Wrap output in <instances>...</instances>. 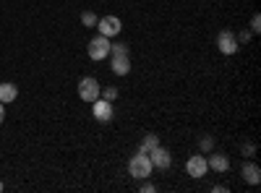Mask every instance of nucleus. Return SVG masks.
I'll use <instances>...</instances> for the list:
<instances>
[{"instance_id":"obj_19","label":"nucleus","mask_w":261,"mask_h":193,"mask_svg":"<svg viewBox=\"0 0 261 193\" xmlns=\"http://www.w3.org/2000/svg\"><path fill=\"white\" fill-rule=\"evenodd\" d=\"M258 32H261V16L253 13V18H251V34H258Z\"/></svg>"},{"instance_id":"obj_8","label":"nucleus","mask_w":261,"mask_h":193,"mask_svg":"<svg viewBox=\"0 0 261 193\" xmlns=\"http://www.w3.org/2000/svg\"><path fill=\"white\" fill-rule=\"evenodd\" d=\"M149 159H151V164H154V170H170V167H172V154L167 152L162 144L151 149V152H149Z\"/></svg>"},{"instance_id":"obj_3","label":"nucleus","mask_w":261,"mask_h":193,"mask_svg":"<svg viewBox=\"0 0 261 193\" xmlns=\"http://www.w3.org/2000/svg\"><path fill=\"white\" fill-rule=\"evenodd\" d=\"M99 92H102V87H99V81L94 78V76H84L81 81H79V99H84V102H94V99H99Z\"/></svg>"},{"instance_id":"obj_20","label":"nucleus","mask_w":261,"mask_h":193,"mask_svg":"<svg viewBox=\"0 0 261 193\" xmlns=\"http://www.w3.org/2000/svg\"><path fill=\"white\" fill-rule=\"evenodd\" d=\"M154 190H157V185H154V183H149V178L141 180V193H154Z\"/></svg>"},{"instance_id":"obj_18","label":"nucleus","mask_w":261,"mask_h":193,"mask_svg":"<svg viewBox=\"0 0 261 193\" xmlns=\"http://www.w3.org/2000/svg\"><path fill=\"white\" fill-rule=\"evenodd\" d=\"M251 29H243L241 34H235V39H238V45H248V42H251Z\"/></svg>"},{"instance_id":"obj_14","label":"nucleus","mask_w":261,"mask_h":193,"mask_svg":"<svg viewBox=\"0 0 261 193\" xmlns=\"http://www.w3.org/2000/svg\"><path fill=\"white\" fill-rule=\"evenodd\" d=\"M97 21H99V16H97L94 11H84V13H81V24H84L86 29H97Z\"/></svg>"},{"instance_id":"obj_13","label":"nucleus","mask_w":261,"mask_h":193,"mask_svg":"<svg viewBox=\"0 0 261 193\" xmlns=\"http://www.w3.org/2000/svg\"><path fill=\"white\" fill-rule=\"evenodd\" d=\"M154 146H160V136H157V133H146V136L141 139V146H139V152H141V154H149V152H151V149H154Z\"/></svg>"},{"instance_id":"obj_15","label":"nucleus","mask_w":261,"mask_h":193,"mask_svg":"<svg viewBox=\"0 0 261 193\" xmlns=\"http://www.w3.org/2000/svg\"><path fill=\"white\" fill-rule=\"evenodd\" d=\"M99 97H102V99H107V102H115V99L120 97V92H118L115 87H105V89L99 92Z\"/></svg>"},{"instance_id":"obj_10","label":"nucleus","mask_w":261,"mask_h":193,"mask_svg":"<svg viewBox=\"0 0 261 193\" xmlns=\"http://www.w3.org/2000/svg\"><path fill=\"white\" fill-rule=\"evenodd\" d=\"M110 71L115 76H128L130 73V58L128 55H110Z\"/></svg>"},{"instance_id":"obj_5","label":"nucleus","mask_w":261,"mask_h":193,"mask_svg":"<svg viewBox=\"0 0 261 193\" xmlns=\"http://www.w3.org/2000/svg\"><path fill=\"white\" fill-rule=\"evenodd\" d=\"M217 50H220L222 55H235L238 50H241V45H238V39L230 29H222L220 34H217Z\"/></svg>"},{"instance_id":"obj_17","label":"nucleus","mask_w":261,"mask_h":193,"mask_svg":"<svg viewBox=\"0 0 261 193\" xmlns=\"http://www.w3.org/2000/svg\"><path fill=\"white\" fill-rule=\"evenodd\" d=\"M110 55H128V45L115 42V45H110Z\"/></svg>"},{"instance_id":"obj_2","label":"nucleus","mask_w":261,"mask_h":193,"mask_svg":"<svg viewBox=\"0 0 261 193\" xmlns=\"http://www.w3.org/2000/svg\"><path fill=\"white\" fill-rule=\"evenodd\" d=\"M110 37H102V34H97V37H92L89 39V45H86V55H89L94 63H99V60H105V58H110Z\"/></svg>"},{"instance_id":"obj_9","label":"nucleus","mask_w":261,"mask_h":193,"mask_svg":"<svg viewBox=\"0 0 261 193\" xmlns=\"http://www.w3.org/2000/svg\"><path fill=\"white\" fill-rule=\"evenodd\" d=\"M206 164H209V170H214V173L225 175L227 170H230V157H227V154H214V152H209Z\"/></svg>"},{"instance_id":"obj_23","label":"nucleus","mask_w":261,"mask_h":193,"mask_svg":"<svg viewBox=\"0 0 261 193\" xmlns=\"http://www.w3.org/2000/svg\"><path fill=\"white\" fill-rule=\"evenodd\" d=\"M3 120H6V104L0 102V123H3Z\"/></svg>"},{"instance_id":"obj_4","label":"nucleus","mask_w":261,"mask_h":193,"mask_svg":"<svg viewBox=\"0 0 261 193\" xmlns=\"http://www.w3.org/2000/svg\"><path fill=\"white\" fill-rule=\"evenodd\" d=\"M186 173H188L193 180H201V178L209 173L206 157H204V154H191V157H188V162H186Z\"/></svg>"},{"instance_id":"obj_7","label":"nucleus","mask_w":261,"mask_h":193,"mask_svg":"<svg viewBox=\"0 0 261 193\" xmlns=\"http://www.w3.org/2000/svg\"><path fill=\"white\" fill-rule=\"evenodd\" d=\"M92 115H94V120H99V123H110L113 120V115H115V110H113V102H107V99H94L92 102Z\"/></svg>"},{"instance_id":"obj_22","label":"nucleus","mask_w":261,"mask_h":193,"mask_svg":"<svg viewBox=\"0 0 261 193\" xmlns=\"http://www.w3.org/2000/svg\"><path fill=\"white\" fill-rule=\"evenodd\" d=\"M212 190H214V193H227V190H230V188H227V185H222V183H220V185H214V188H212Z\"/></svg>"},{"instance_id":"obj_21","label":"nucleus","mask_w":261,"mask_h":193,"mask_svg":"<svg viewBox=\"0 0 261 193\" xmlns=\"http://www.w3.org/2000/svg\"><path fill=\"white\" fill-rule=\"evenodd\" d=\"M253 144H243V157H253Z\"/></svg>"},{"instance_id":"obj_11","label":"nucleus","mask_w":261,"mask_h":193,"mask_svg":"<svg viewBox=\"0 0 261 193\" xmlns=\"http://www.w3.org/2000/svg\"><path fill=\"white\" fill-rule=\"evenodd\" d=\"M241 175H243V183H248V185H258V183H261V167L253 164V162H243Z\"/></svg>"},{"instance_id":"obj_12","label":"nucleus","mask_w":261,"mask_h":193,"mask_svg":"<svg viewBox=\"0 0 261 193\" xmlns=\"http://www.w3.org/2000/svg\"><path fill=\"white\" fill-rule=\"evenodd\" d=\"M16 97H18L16 84H11V81H3V84H0V102L8 104V102H16Z\"/></svg>"},{"instance_id":"obj_1","label":"nucleus","mask_w":261,"mask_h":193,"mask_svg":"<svg viewBox=\"0 0 261 193\" xmlns=\"http://www.w3.org/2000/svg\"><path fill=\"white\" fill-rule=\"evenodd\" d=\"M151 173H154V164H151L149 154L136 152L134 157L128 159V175H130V178H136V180H146V178H151Z\"/></svg>"},{"instance_id":"obj_24","label":"nucleus","mask_w":261,"mask_h":193,"mask_svg":"<svg viewBox=\"0 0 261 193\" xmlns=\"http://www.w3.org/2000/svg\"><path fill=\"white\" fill-rule=\"evenodd\" d=\"M0 190H3V183H0Z\"/></svg>"},{"instance_id":"obj_16","label":"nucleus","mask_w":261,"mask_h":193,"mask_svg":"<svg viewBox=\"0 0 261 193\" xmlns=\"http://www.w3.org/2000/svg\"><path fill=\"white\" fill-rule=\"evenodd\" d=\"M199 149H201V154H209L212 149H214V139H212V136H204V139H199Z\"/></svg>"},{"instance_id":"obj_6","label":"nucleus","mask_w":261,"mask_h":193,"mask_svg":"<svg viewBox=\"0 0 261 193\" xmlns=\"http://www.w3.org/2000/svg\"><path fill=\"white\" fill-rule=\"evenodd\" d=\"M97 29H99L102 37H118L120 29H123V21H120L118 16H102V18L97 21Z\"/></svg>"}]
</instances>
